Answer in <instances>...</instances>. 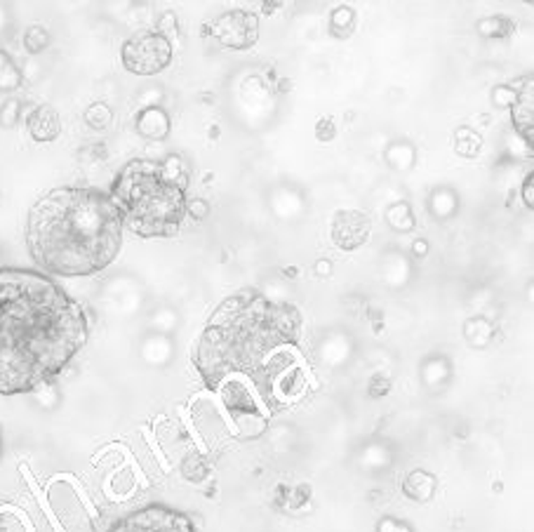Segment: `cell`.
Masks as SVG:
<instances>
[{
	"mask_svg": "<svg viewBox=\"0 0 534 532\" xmlns=\"http://www.w3.org/2000/svg\"><path fill=\"white\" fill-rule=\"evenodd\" d=\"M302 334V314L292 304L243 290L210 316L194 366L236 419H269L306 393L311 377Z\"/></svg>",
	"mask_w": 534,
	"mask_h": 532,
	"instance_id": "1",
	"label": "cell"
},
{
	"mask_svg": "<svg viewBox=\"0 0 534 532\" xmlns=\"http://www.w3.org/2000/svg\"><path fill=\"white\" fill-rule=\"evenodd\" d=\"M88 337L83 307L59 283L33 269H0V396L50 386Z\"/></svg>",
	"mask_w": 534,
	"mask_h": 532,
	"instance_id": "2",
	"label": "cell"
},
{
	"mask_svg": "<svg viewBox=\"0 0 534 532\" xmlns=\"http://www.w3.org/2000/svg\"><path fill=\"white\" fill-rule=\"evenodd\" d=\"M122 215L111 193L62 186L36 200L26 219V248L52 276H92L109 269L122 248Z\"/></svg>",
	"mask_w": 534,
	"mask_h": 532,
	"instance_id": "3",
	"label": "cell"
},
{
	"mask_svg": "<svg viewBox=\"0 0 534 532\" xmlns=\"http://www.w3.org/2000/svg\"><path fill=\"white\" fill-rule=\"evenodd\" d=\"M188 170L181 158L170 156L155 163L129 161L111 186L122 222L142 238H172L187 217Z\"/></svg>",
	"mask_w": 534,
	"mask_h": 532,
	"instance_id": "4",
	"label": "cell"
},
{
	"mask_svg": "<svg viewBox=\"0 0 534 532\" xmlns=\"http://www.w3.org/2000/svg\"><path fill=\"white\" fill-rule=\"evenodd\" d=\"M172 43L161 31H139L125 40L121 50L122 66L137 76H155L172 62Z\"/></svg>",
	"mask_w": 534,
	"mask_h": 532,
	"instance_id": "5",
	"label": "cell"
},
{
	"mask_svg": "<svg viewBox=\"0 0 534 532\" xmlns=\"http://www.w3.org/2000/svg\"><path fill=\"white\" fill-rule=\"evenodd\" d=\"M111 532H196L194 523L187 513L177 509L151 504L135 513H128L113 526Z\"/></svg>",
	"mask_w": 534,
	"mask_h": 532,
	"instance_id": "6",
	"label": "cell"
},
{
	"mask_svg": "<svg viewBox=\"0 0 534 532\" xmlns=\"http://www.w3.org/2000/svg\"><path fill=\"white\" fill-rule=\"evenodd\" d=\"M210 36L221 43L224 47L231 50H247L257 43L259 38V21L252 13L245 10H231V13L221 14L217 21H213V26L205 29Z\"/></svg>",
	"mask_w": 534,
	"mask_h": 532,
	"instance_id": "7",
	"label": "cell"
},
{
	"mask_svg": "<svg viewBox=\"0 0 534 532\" xmlns=\"http://www.w3.org/2000/svg\"><path fill=\"white\" fill-rule=\"evenodd\" d=\"M370 236V222L363 212L346 210L339 212L332 224V238L341 250H355Z\"/></svg>",
	"mask_w": 534,
	"mask_h": 532,
	"instance_id": "8",
	"label": "cell"
},
{
	"mask_svg": "<svg viewBox=\"0 0 534 532\" xmlns=\"http://www.w3.org/2000/svg\"><path fill=\"white\" fill-rule=\"evenodd\" d=\"M26 128L36 141H52L62 132V121L52 106H36L26 118Z\"/></svg>",
	"mask_w": 534,
	"mask_h": 532,
	"instance_id": "9",
	"label": "cell"
},
{
	"mask_svg": "<svg viewBox=\"0 0 534 532\" xmlns=\"http://www.w3.org/2000/svg\"><path fill=\"white\" fill-rule=\"evenodd\" d=\"M513 125L521 132L522 139H528L532 144V80L525 83L522 92L518 95V99H513Z\"/></svg>",
	"mask_w": 534,
	"mask_h": 532,
	"instance_id": "10",
	"label": "cell"
},
{
	"mask_svg": "<svg viewBox=\"0 0 534 532\" xmlns=\"http://www.w3.org/2000/svg\"><path fill=\"white\" fill-rule=\"evenodd\" d=\"M137 132L146 139H165L170 135V118L163 109H146L137 116Z\"/></svg>",
	"mask_w": 534,
	"mask_h": 532,
	"instance_id": "11",
	"label": "cell"
},
{
	"mask_svg": "<svg viewBox=\"0 0 534 532\" xmlns=\"http://www.w3.org/2000/svg\"><path fill=\"white\" fill-rule=\"evenodd\" d=\"M403 490L410 500L417 502H429L436 493V478L426 471H413L403 483Z\"/></svg>",
	"mask_w": 534,
	"mask_h": 532,
	"instance_id": "12",
	"label": "cell"
},
{
	"mask_svg": "<svg viewBox=\"0 0 534 532\" xmlns=\"http://www.w3.org/2000/svg\"><path fill=\"white\" fill-rule=\"evenodd\" d=\"M21 85V71L7 52H0V90H17Z\"/></svg>",
	"mask_w": 534,
	"mask_h": 532,
	"instance_id": "13",
	"label": "cell"
},
{
	"mask_svg": "<svg viewBox=\"0 0 534 532\" xmlns=\"http://www.w3.org/2000/svg\"><path fill=\"white\" fill-rule=\"evenodd\" d=\"M24 43H26V50L31 52V55H38V52H43L47 47V43H50V36H47L46 29H40V26H31V29L26 31Z\"/></svg>",
	"mask_w": 534,
	"mask_h": 532,
	"instance_id": "14",
	"label": "cell"
},
{
	"mask_svg": "<svg viewBox=\"0 0 534 532\" xmlns=\"http://www.w3.org/2000/svg\"><path fill=\"white\" fill-rule=\"evenodd\" d=\"M85 118H88V122H90L92 128H106L111 121V111L106 104H92L90 109H88V114H85Z\"/></svg>",
	"mask_w": 534,
	"mask_h": 532,
	"instance_id": "15",
	"label": "cell"
},
{
	"mask_svg": "<svg viewBox=\"0 0 534 532\" xmlns=\"http://www.w3.org/2000/svg\"><path fill=\"white\" fill-rule=\"evenodd\" d=\"M187 210H191V215H194L196 219H203L210 212V206H207L205 200H200V198H194L191 203H188Z\"/></svg>",
	"mask_w": 534,
	"mask_h": 532,
	"instance_id": "16",
	"label": "cell"
},
{
	"mask_svg": "<svg viewBox=\"0 0 534 532\" xmlns=\"http://www.w3.org/2000/svg\"><path fill=\"white\" fill-rule=\"evenodd\" d=\"M17 106H20V104L14 102V99H13V102H7L5 106H3V111H0V116L5 118V121H3V122H5V125H14V118H17Z\"/></svg>",
	"mask_w": 534,
	"mask_h": 532,
	"instance_id": "17",
	"label": "cell"
},
{
	"mask_svg": "<svg viewBox=\"0 0 534 532\" xmlns=\"http://www.w3.org/2000/svg\"><path fill=\"white\" fill-rule=\"evenodd\" d=\"M532 173H530V177L528 180H525V184H522V198H525V206L530 207V210H532L534 207V200H532Z\"/></svg>",
	"mask_w": 534,
	"mask_h": 532,
	"instance_id": "18",
	"label": "cell"
},
{
	"mask_svg": "<svg viewBox=\"0 0 534 532\" xmlns=\"http://www.w3.org/2000/svg\"><path fill=\"white\" fill-rule=\"evenodd\" d=\"M321 135H322V128L318 125V137H321ZM325 135H328L325 139H332V135H335V128H332V122H330V121H325Z\"/></svg>",
	"mask_w": 534,
	"mask_h": 532,
	"instance_id": "19",
	"label": "cell"
}]
</instances>
